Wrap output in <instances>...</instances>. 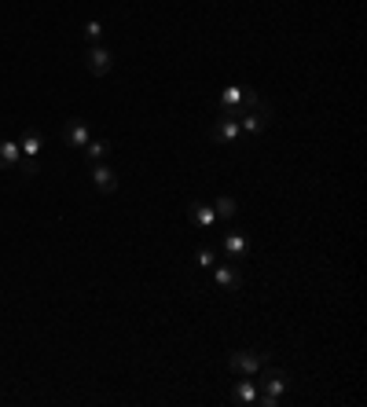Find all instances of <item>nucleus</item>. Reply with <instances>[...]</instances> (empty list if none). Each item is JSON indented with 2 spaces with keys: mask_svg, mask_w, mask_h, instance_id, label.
<instances>
[{
  "mask_svg": "<svg viewBox=\"0 0 367 407\" xmlns=\"http://www.w3.org/2000/svg\"><path fill=\"white\" fill-rule=\"evenodd\" d=\"M243 95H246V92L239 89V84H228V89H224V92H221V114H232V106H235V103H239V100H243Z\"/></svg>",
  "mask_w": 367,
  "mask_h": 407,
  "instance_id": "4468645a",
  "label": "nucleus"
},
{
  "mask_svg": "<svg viewBox=\"0 0 367 407\" xmlns=\"http://www.w3.org/2000/svg\"><path fill=\"white\" fill-rule=\"evenodd\" d=\"M19 147H23V158H37L41 147H45V136H41L37 128H26L23 140H19Z\"/></svg>",
  "mask_w": 367,
  "mask_h": 407,
  "instance_id": "f8f14e48",
  "label": "nucleus"
},
{
  "mask_svg": "<svg viewBox=\"0 0 367 407\" xmlns=\"http://www.w3.org/2000/svg\"><path fill=\"white\" fill-rule=\"evenodd\" d=\"M85 67H89V73H96V78H107V73H111V67H114L111 48L89 45V51H85Z\"/></svg>",
  "mask_w": 367,
  "mask_h": 407,
  "instance_id": "39448f33",
  "label": "nucleus"
},
{
  "mask_svg": "<svg viewBox=\"0 0 367 407\" xmlns=\"http://www.w3.org/2000/svg\"><path fill=\"white\" fill-rule=\"evenodd\" d=\"M235 404H257V385L254 382H239V385H235Z\"/></svg>",
  "mask_w": 367,
  "mask_h": 407,
  "instance_id": "dca6fc26",
  "label": "nucleus"
},
{
  "mask_svg": "<svg viewBox=\"0 0 367 407\" xmlns=\"http://www.w3.org/2000/svg\"><path fill=\"white\" fill-rule=\"evenodd\" d=\"M254 378H257V393H265V396H283L290 389V374L287 371H272L268 363L254 374Z\"/></svg>",
  "mask_w": 367,
  "mask_h": 407,
  "instance_id": "7ed1b4c3",
  "label": "nucleus"
},
{
  "mask_svg": "<svg viewBox=\"0 0 367 407\" xmlns=\"http://www.w3.org/2000/svg\"><path fill=\"white\" fill-rule=\"evenodd\" d=\"M188 220L195 224V228L210 231L213 224H217V213H213V206H206V202H191V206H188Z\"/></svg>",
  "mask_w": 367,
  "mask_h": 407,
  "instance_id": "0eeeda50",
  "label": "nucleus"
},
{
  "mask_svg": "<svg viewBox=\"0 0 367 407\" xmlns=\"http://www.w3.org/2000/svg\"><path fill=\"white\" fill-rule=\"evenodd\" d=\"M213 213L217 217H224V220H232L235 213H239V206H235V198H228V195H221L217 202H213Z\"/></svg>",
  "mask_w": 367,
  "mask_h": 407,
  "instance_id": "f3484780",
  "label": "nucleus"
},
{
  "mask_svg": "<svg viewBox=\"0 0 367 407\" xmlns=\"http://www.w3.org/2000/svg\"><path fill=\"white\" fill-rule=\"evenodd\" d=\"M81 37H85V45H100L103 40V23L100 19H89V23L81 26Z\"/></svg>",
  "mask_w": 367,
  "mask_h": 407,
  "instance_id": "2eb2a0df",
  "label": "nucleus"
},
{
  "mask_svg": "<svg viewBox=\"0 0 367 407\" xmlns=\"http://www.w3.org/2000/svg\"><path fill=\"white\" fill-rule=\"evenodd\" d=\"M265 363H268V352H257V349H239V352H232V356H228V371L243 374V378H254V374L261 371Z\"/></svg>",
  "mask_w": 367,
  "mask_h": 407,
  "instance_id": "f03ea898",
  "label": "nucleus"
},
{
  "mask_svg": "<svg viewBox=\"0 0 367 407\" xmlns=\"http://www.w3.org/2000/svg\"><path fill=\"white\" fill-rule=\"evenodd\" d=\"M195 261H199V268H213V261H217V253H213L210 246H202V250L195 253Z\"/></svg>",
  "mask_w": 367,
  "mask_h": 407,
  "instance_id": "a211bd4d",
  "label": "nucleus"
},
{
  "mask_svg": "<svg viewBox=\"0 0 367 407\" xmlns=\"http://www.w3.org/2000/svg\"><path fill=\"white\" fill-rule=\"evenodd\" d=\"M107 151H111V143H107V140H89V143L81 147V154L89 158V162H103Z\"/></svg>",
  "mask_w": 367,
  "mask_h": 407,
  "instance_id": "ddd939ff",
  "label": "nucleus"
},
{
  "mask_svg": "<svg viewBox=\"0 0 367 407\" xmlns=\"http://www.w3.org/2000/svg\"><path fill=\"white\" fill-rule=\"evenodd\" d=\"M92 184L100 195H114L118 191V173L111 165H103V162H92Z\"/></svg>",
  "mask_w": 367,
  "mask_h": 407,
  "instance_id": "423d86ee",
  "label": "nucleus"
},
{
  "mask_svg": "<svg viewBox=\"0 0 367 407\" xmlns=\"http://www.w3.org/2000/svg\"><path fill=\"white\" fill-rule=\"evenodd\" d=\"M206 136H210L213 143H239V140H243V128H239V121H235V117H224V114H221L217 121L210 125Z\"/></svg>",
  "mask_w": 367,
  "mask_h": 407,
  "instance_id": "20e7f679",
  "label": "nucleus"
},
{
  "mask_svg": "<svg viewBox=\"0 0 367 407\" xmlns=\"http://www.w3.org/2000/svg\"><path fill=\"white\" fill-rule=\"evenodd\" d=\"M23 162V147L15 140H0V169H15Z\"/></svg>",
  "mask_w": 367,
  "mask_h": 407,
  "instance_id": "9b49d317",
  "label": "nucleus"
},
{
  "mask_svg": "<svg viewBox=\"0 0 367 407\" xmlns=\"http://www.w3.org/2000/svg\"><path fill=\"white\" fill-rule=\"evenodd\" d=\"M63 140H67L70 147H85L92 140V132H89V125L85 121H67V128H63Z\"/></svg>",
  "mask_w": 367,
  "mask_h": 407,
  "instance_id": "1a4fd4ad",
  "label": "nucleus"
},
{
  "mask_svg": "<svg viewBox=\"0 0 367 407\" xmlns=\"http://www.w3.org/2000/svg\"><path fill=\"white\" fill-rule=\"evenodd\" d=\"M213 283H217L221 290H232L235 294L243 286V275H239V268H235V264H221L217 272H213Z\"/></svg>",
  "mask_w": 367,
  "mask_h": 407,
  "instance_id": "6e6552de",
  "label": "nucleus"
},
{
  "mask_svg": "<svg viewBox=\"0 0 367 407\" xmlns=\"http://www.w3.org/2000/svg\"><path fill=\"white\" fill-rule=\"evenodd\" d=\"M224 117H235L243 128V140L246 136H257V132H265L268 125H272V103L265 100V95H257V92H246L239 103L232 106V114H224Z\"/></svg>",
  "mask_w": 367,
  "mask_h": 407,
  "instance_id": "f257e3e1",
  "label": "nucleus"
},
{
  "mask_svg": "<svg viewBox=\"0 0 367 407\" xmlns=\"http://www.w3.org/2000/svg\"><path fill=\"white\" fill-rule=\"evenodd\" d=\"M221 246H224V253H228L232 261H243L246 257V235H239V231H228L221 239Z\"/></svg>",
  "mask_w": 367,
  "mask_h": 407,
  "instance_id": "9d476101",
  "label": "nucleus"
}]
</instances>
